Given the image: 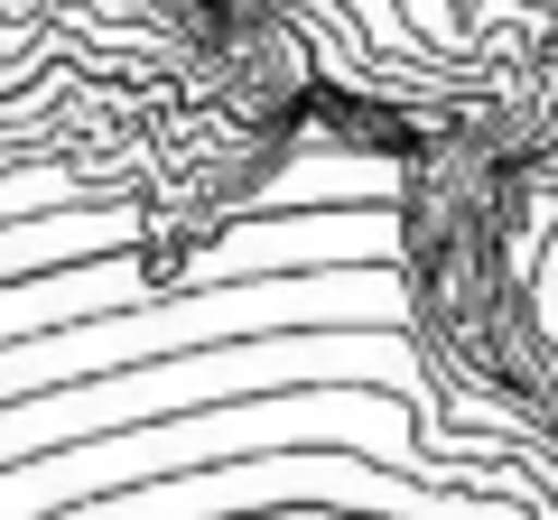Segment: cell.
Returning <instances> with one entry per match:
<instances>
[{
    "label": "cell",
    "instance_id": "obj_2",
    "mask_svg": "<svg viewBox=\"0 0 558 520\" xmlns=\"http://www.w3.org/2000/svg\"><path fill=\"white\" fill-rule=\"evenodd\" d=\"M47 205H75V186H65L57 168H20V177H0V223L47 214Z\"/></svg>",
    "mask_w": 558,
    "mask_h": 520
},
{
    "label": "cell",
    "instance_id": "obj_1",
    "mask_svg": "<svg viewBox=\"0 0 558 520\" xmlns=\"http://www.w3.org/2000/svg\"><path fill=\"white\" fill-rule=\"evenodd\" d=\"M260 446H373L391 474H428L410 400L363 391V381H307V391H252V400L168 409V419L102 428V437L0 465V520H47L65 502L121 493V483H149V474H186V465H223V456H260Z\"/></svg>",
    "mask_w": 558,
    "mask_h": 520
}]
</instances>
